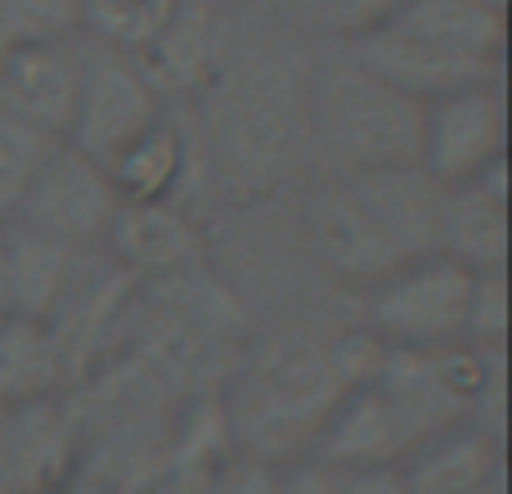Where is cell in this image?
Listing matches in <instances>:
<instances>
[{
	"instance_id": "7c38bea8",
	"label": "cell",
	"mask_w": 512,
	"mask_h": 494,
	"mask_svg": "<svg viewBox=\"0 0 512 494\" xmlns=\"http://www.w3.org/2000/svg\"><path fill=\"white\" fill-rule=\"evenodd\" d=\"M104 256L135 283H153L203 270L207 239L185 203H122Z\"/></svg>"
},
{
	"instance_id": "44dd1931",
	"label": "cell",
	"mask_w": 512,
	"mask_h": 494,
	"mask_svg": "<svg viewBox=\"0 0 512 494\" xmlns=\"http://www.w3.org/2000/svg\"><path fill=\"white\" fill-rule=\"evenodd\" d=\"M400 5H405V0H283V9H288V18L297 27L324 32V36H342V41L378 27L382 18H391Z\"/></svg>"
},
{
	"instance_id": "cb8c5ba5",
	"label": "cell",
	"mask_w": 512,
	"mask_h": 494,
	"mask_svg": "<svg viewBox=\"0 0 512 494\" xmlns=\"http://www.w3.org/2000/svg\"><path fill=\"white\" fill-rule=\"evenodd\" d=\"M207 494H279V477L274 463H256V459H234L221 477L207 486Z\"/></svg>"
},
{
	"instance_id": "d6986e66",
	"label": "cell",
	"mask_w": 512,
	"mask_h": 494,
	"mask_svg": "<svg viewBox=\"0 0 512 494\" xmlns=\"http://www.w3.org/2000/svg\"><path fill=\"white\" fill-rule=\"evenodd\" d=\"M59 144L63 140H50V135H41L36 126L18 122V117H9L5 108H0V221L14 216L27 185L36 180V171L45 167V158H50Z\"/></svg>"
},
{
	"instance_id": "f1b7e54d",
	"label": "cell",
	"mask_w": 512,
	"mask_h": 494,
	"mask_svg": "<svg viewBox=\"0 0 512 494\" xmlns=\"http://www.w3.org/2000/svg\"><path fill=\"white\" fill-rule=\"evenodd\" d=\"M490 9H499V14H508V0H486Z\"/></svg>"
},
{
	"instance_id": "52a82bcc",
	"label": "cell",
	"mask_w": 512,
	"mask_h": 494,
	"mask_svg": "<svg viewBox=\"0 0 512 494\" xmlns=\"http://www.w3.org/2000/svg\"><path fill=\"white\" fill-rule=\"evenodd\" d=\"M117 216H122V198H117L113 176H108L104 162L86 158L72 144H59L45 158V167L36 171V180L27 185L23 203L14 207L9 225L32 230L54 243H68V247L104 252Z\"/></svg>"
},
{
	"instance_id": "484cf974",
	"label": "cell",
	"mask_w": 512,
	"mask_h": 494,
	"mask_svg": "<svg viewBox=\"0 0 512 494\" xmlns=\"http://www.w3.org/2000/svg\"><path fill=\"white\" fill-rule=\"evenodd\" d=\"M0 494H23V486H18L14 423H9V405H0Z\"/></svg>"
},
{
	"instance_id": "2e32d148",
	"label": "cell",
	"mask_w": 512,
	"mask_h": 494,
	"mask_svg": "<svg viewBox=\"0 0 512 494\" xmlns=\"http://www.w3.org/2000/svg\"><path fill=\"white\" fill-rule=\"evenodd\" d=\"M72 391V364L59 333L41 319L0 315V405H36Z\"/></svg>"
},
{
	"instance_id": "8992f818",
	"label": "cell",
	"mask_w": 512,
	"mask_h": 494,
	"mask_svg": "<svg viewBox=\"0 0 512 494\" xmlns=\"http://www.w3.org/2000/svg\"><path fill=\"white\" fill-rule=\"evenodd\" d=\"M162 90L149 81L140 59L126 50L99 41H81V90H77V113H72V131L63 144L81 149L95 162H113L135 135H144L162 113H167Z\"/></svg>"
},
{
	"instance_id": "6da1fadb",
	"label": "cell",
	"mask_w": 512,
	"mask_h": 494,
	"mask_svg": "<svg viewBox=\"0 0 512 494\" xmlns=\"http://www.w3.org/2000/svg\"><path fill=\"white\" fill-rule=\"evenodd\" d=\"M310 77L315 54L288 32L225 41L194 122L207 176L230 198H265L310 167Z\"/></svg>"
},
{
	"instance_id": "5b68a950",
	"label": "cell",
	"mask_w": 512,
	"mask_h": 494,
	"mask_svg": "<svg viewBox=\"0 0 512 494\" xmlns=\"http://www.w3.org/2000/svg\"><path fill=\"white\" fill-rule=\"evenodd\" d=\"M472 279L463 265L445 256H427L405 270L387 274L369 288L364 301V333L396 351H432V346L463 342L468 324V297Z\"/></svg>"
},
{
	"instance_id": "30bf717a",
	"label": "cell",
	"mask_w": 512,
	"mask_h": 494,
	"mask_svg": "<svg viewBox=\"0 0 512 494\" xmlns=\"http://www.w3.org/2000/svg\"><path fill=\"white\" fill-rule=\"evenodd\" d=\"M104 261V252L68 247L41 239L32 230H18L5 221V265H0V315H23L54 324L63 306L77 297L90 270Z\"/></svg>"
},
{
	"instance_id": "4fadbf2b",
	"label": "cell",
	"mask_w": 512,
	"mask_h": 494,
	"mask_svg": "<svg viewBox=\"0 0 512 494\" xmlns=\"http://www.w3.org/2000/svg\"><path fill=\"white\" fill-rule=\"evenodd\" d=\"M441 256L468 274L508 270V158L468 185L441 189Z\"/></svg>"
},
{
	"instance_id": "3957f363",
	"label": "cell",
	"mask_w": 512,
	"mask_h": 494,
	"mask_svg": "<svg viewBox=\"0 0 512 494\" xmlns=\"http://www.w3.org/2000/svg\"><path fill=\"white\" fill-rule=\"evenodd\" d=\"M306 243L337 279L373 288L441 256V189L418 167L324 180L306 203Z\"/></svg>"
},
{
	"instance_id": "4dcf8cb0",
	"label": "cell",
	"mask_w": 512,
	"mask_h": 494,
	"mask_svg": "<svg viewBox=\"0 0 512 494\" xmlns=\"http://www.w3.org/2000/svg\"><path fill=\"white\" fill-rule=\"evenodd\" d=\"M5 54H9V45H5V41H0V68H5Z\"/></svg>"
},
{
	"instance_id": "5bb4252c",
	"label": "cell",
	"mask_w": 512,
	"mask_h": 494,
	"mask_svg": "<svg viewBox=\"0 0 512 494\" xmlns=\"http://www.w3.org/2000/svg\"><path fill=\"white\" fill-rule=\"evenodd\" d=\"M194 167H203L198 135H189L185 122L167 108L149 131L135 135L108 162V176H113V189L122 203H185Z\"/></svg>"
},
{
	"instance_id": "8fae6325",
	"label": "cell",
	"mask_w": 512,
	"mask_h": 494,
	"mask_svg": "<svg viewBox=\"0 0 512 494\" xmlns=\"http://www.w3.org/2000/svg\"><path fill=\"white\" fill-rule=\"evenodd\" d=\"M81 90V41L14 45L0 68V108L50 140H68Z\"/></svg>"
},
{
	"instance_id": "7a4b0ae2",
	"label": "cell",
	"mask_w": 512,
	"mask_h": 494,
	"mask_svg": "<svg viewBox=\"0 0 512 494\" xmlns=\"http://www.w3.org/2000/svg\"><path fill=\"white\" fill-rule=\"evenodd\" d=\"M382 342L364 328L319 333L288 324L239 351L225 387L216 391L243 459L288 463L310 454L328 418L378 369Z\"/></svg>"
},
{
	"instance_id": "9c48e42d",
	"label": "cell",
	"mask_w": 512,
	"mask_h": 494,
	"mask_svg": "<svg viewBox=\"0 0 512 494\" xmlns=\"http://www.w3.org/2000/svg\"><path fill=\"white\" fill-rule=\"evenodd\" d=\"M342 54H351L364 72L387 81L391 90L432 104V99L459 95V90L477 86H504V63L499 59H472V54H454L441 45H427L418 36L391 32V27H369V32L342 41Z\"/></svg>"
},
{
	"instance_id": "603a6c76",
	"label": "cell",
	"mask_w": 512,
	"mask_h": 494,
	"mask_svg": "<svg viewBox=\"0 0 512 494\" xmlns=\"http://www.w3.org/2000/svg\"><path fill=\"white\" fill-rule=\"evenodd\" d=\"M274 477H279V494H337L342 472L310 459V454H301V459L274 463Z\"/></svg>"
},
{
	"instance_id": "83f0119b",
	"label": "cell",
	"mask_w": 512,
	"mask_h": 494,
	"mask_svg": "<svg viewBox=\"0 0 512 494\" xmlns=\"http://www.w3.org/2000/svg\"><path fill=\"white\" fill-rule=\"evenodd\" d=\"M477 494H508V490H504V477L490 481V486H486V490H477Z\"/></svg>"
},
{
	"instance_id": "277c9868",
	"label": "cell",
	"mask_w": 512,
	"mask_h": 494,
	"mask_svg": "<svg viewBox=\"0 0 512 494\" xmlns=\"http://www.w3.org/2000/svg\"><path fill=\"white\" fill-rule=\"evenodd\" d=\"M423 104L373 72L351 54H315L310 77V167L324 180L364 176V171L418 167Z\"/></svg>"
},
{
	"instance_id": "ffe728a7",
	"label": "cell",
	"mask_w": 512,
	"mask_h": 494,
	"mask_svg": "<svg viewBox=\"0 0 512 494\" xmlns=\"http://www.w3.org/2000/svg\"><path fill=\"white\" fill-rule=\"evenodd\" d=\"M81 32L77 0H0V41L36 45V41H68Z\"/></svg>"
},
{
	"instance_id": "ac0fdd59",
	"label": "cell",
	"mask_w": 512,
	"mask_h": 494,
	"mask_svg": "<svg viewBox=\"0 0 512 494\" xmlns=\"http://www.w3.org/2000/svg\"><path fill=\"white\" fill-rule=\"evenodd\" d=\"M81 32L99 45H113L126 54H144L162 36V27L176 18L180 0H77Z\"/></svg>"
},
{
	"instance_id": "9a60e30c",
	"label": "cell",
	"mask_w": 512,
	"mask_h": 494,
	"mask_svg": "<svg viewBox=\"0 0 512 494\" xmlns=\"http://www.w3.org/2000/svg\"><path fill=\"white\" fill-rule=\"evenodd\" d=\"M400 472L414 494H477L504 477V441L472 423H459L418 445L400 463Z\"/></svg>"
},
{
	"instance_id": "d4e9b609",
	"label": "cell",
	"mask_w": 512,
	"mask_h": 494,
	"mask_svg": "<svg viewBox=\"0 0 512 494\" xmlns=\"http://www.w3.org/2000/svg\"><path fill=\"white\" fill-rule=\"evenodd\" d=\"M337 494H414L400 468H355L342 472Z\"/></svg>"
},
{
	"instance_id": "7402d4cb",
	"label": "cell",
	"mask_w": 512,
	"mask_h": 494,
	"mask_svg": "<svg viewBox=\"0 0 512 494\" xmlns=\"http://www.w3.org/2000/svg\"><path fill=\"white\" fill-rule=\"evenodd\" d=\"M463 342L481 346V351H504L508 346V270L472 279Z\"/></svg>"
},
{
	"instance_id": "e0dca14e",
	"label": "cell",
	"mask_w": 512,
	"mask_h": 494,
	"mask_svg": "<svg viewBox=\"0 0 512 494\" xmlns=\"http://www.w3.org/2000/svg\"><path fill=\"white\" fill-rule=\"evenodd\" d=\"M382 27L418 36V41L441 45V50L454 54L504 63L508 14L490 9L486 0H405L391 18H382Z\"/></svg>"
},
{
	"instance_id": "f546056e",
	"label": "cell",
	"mask_w": 512,
	"mask_h": 494,
	"mask_svg": "<svg viewBox=\"0 0 512 494\" xmlns=\"http://www.w3.org/2000/svg\"><path fill=\"white\" fill-rule=\"evenodd\" d=\"M0 265H5V221H0Z\"/></svg>"
},
{
	"instance_id": "4316f807",
	"label": "cell",
	"mask_w": 512,
	"mask_h": 494,
	"mask_svg": "<svg viewBox=\"0 0 512 494\" xmlns=\"http://www.w3.org/2000/svg\"><path fill=\"white\" fill-rule=\"evenodd\" d=\"M45 494H126V490L104 486V481L86 477V472H72V477H63L59 486H54V490H45Z\"/></svg>"
},
{
	"instance_id": "ba28073f",
	"label": "cell",
	"mask_w": 512,
	"mask_h": 494,
	"mask_svg": "<svg viewBox=\"0 0 512 494\" xmlns=\"http://www.w3.org/2000/svg\"><path fill=\"white\" fill-rule=\"evenodd\" d=\"M508 149V99L504 86L459 90L423 104V140H418V171L436 189H454L477 180Z\"/></svg>"
}]
</instances>
